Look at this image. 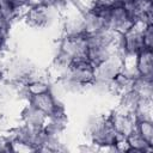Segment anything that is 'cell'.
Returning <instances> with one entry per match:
<instances>
[{
	"label": "cell",
	"mask_w": 153,
	"mask_h": 153,
	"mask_svg": "<svg viewBox=\"0 0 153 153\" xmlns=\"http://www.w3.org/2000/svg\"><path fill=\"white\" fill-rule=\"evenodd\" d=\"M19 118L20 122L29 124L33 128H43L44 124L47 123L48 116L41 109L36 108L32 103L26 102L24 103L23 108L19 111Z\"/></svg>",
	"instance_id": "cell-5"
},
{
	"label": "cell",
	"mask_w": 153,
	"mask_h": 153,
	"mask_svg": "<svg viewBox=\"0 0 153 153\" xmlns=\"http://www.w3.org/2000/svg\"><path fill=\"white\" fill-rule=\"evenodd\" d=\"M110 123L115 128V130L122 136L126 137L128 134H130L136 126V121L133 115L122 112L117 109H114L110 115H108Z\"/></svg>",
	"instance_id": "cell-6"
},
{
	"label": "cell",
	"mask_w": 153,
	"mask_h": 153,
	"mask_svg": "<svg viewBox=\"0 0 153 153\" xmlns=\"http://www.w3.org/2000/svg\"><path fill=\"white\" fill-rule=\"evenodd\" d=\"M133 91H135L142 100H152L153 79L139 75L133 82Z\"/></svg>",
	"instance_id": "cell-10"
},
{
	"label": "cell",
	"mask_w": 153,
	"mask_h": 153,
	"mask_svg": "<svg viewBox=\"0 0 153 153\" xmlns=\"http://www.w3.org/2000/svg\"><path fill=\"white\" fill-rule=\"evenodd\" d=\"M81 13H82L84 26H85L86 33H94V32H98L105 29L103 19L91 8H85L81 11Z\"/></svg>",
	"instance_id": "cell-9"
},
{
	"label": "cell",
	"mask_w": 153,
	"mask_h": 153,
	"mask_svg": "<svg viewBox=\"0 0 153 153\" xmlns=\"http://www.w3.org/2000/svg\"><path fill=\"white\" fill-rule=\"evenodd\" d=\"M50 85H51V79H36L27 82V88L31 94H37L49 91Z\"/></svg>",
	"instance_id": "cell-15"
},
{
	"label": "cell",
	"mask_w": 153,
	"mask_h": 153,
	"mask_svg": "<svg viewBox=\"0 0 153 153\" xmlns=\"http://www.w3.org/2000/svg\"><path fill=\"white\" fill-rule=\"evenodd\" d=\"M140 100H141V98L137 96V93L135 91L130 90L118 97V105L116 106V109L122 112L134 115Z\"/></svg>",
	"instance_id": "cell-8"
},
{
	"label": "cell",
	"mask_w": 153,
	"mask_h": 153,
	"mask_svg": "<svg viewBox=\"0 0 153 153\" xmlns=\"http://www.w3.org/2000/svg\"><path fill=\"white\" fill-rule=\"evenodd\" d=\"M6 130H10L8 129V118H7V115L4 110V108L0 105V133H4Z\"/></svg>",
	"instance_id": "cell-17"
},
{
	"label": "cell",
	"mask_w": 153,
	"mask_h": 153,
	"mask_svg": "<svg viewBox=\"0 0 153 153\" xmlns=\"http://www.w3.org/2000/svg\"><path fill=\"white\" fill-rule=\"evenodd\" d=\"M57 50L63 53L72 62L87 59L86 35L78 37H62L59 42Z\"/></svg>",
	"instance_id": "cell-1"
},
{
	"label": "cell",
	"mask_w": 153,
	"mask_h": 153,
	"mask_svg": "<svg viewBox=\"0 0 153 153\" xmlns=\"http://www.w3.org/2000/svg\"><path fill=\"white\" fill-rule=\"evenodd\" d=\"M134 25L133 20L127 14L123 6H115L112 5L109 10L106 20H105V29L112 30L118 33H123L128 29Z\"/></svg>",
	"instance_id": "cell-4"
},
{
	"label": "cell",
	"mask_w": 153,
	"mask_h": 153,
	"mask_svg": "<svg viewBox=\"0 0 153 153\" xmlns=\"http://www.w3.org/2000/svg\"><path fill=\"white\" fill-rule=\"evenodd\" d=\"M78 149L81 151V152H96V151H99V147L90 141L88 143H81L78 147Z\"/></svg>",
	"instance_id": "cell-18"
},
{
	"label": "cell",
	"mask_w": 153,
	"mask_h": 153,
	"mask_svg": "<svg viewBox=\"0 0 153 153\" xmlns=\"http://www.w3.org/2000/svg\"><path fill=\"white\" fill-rule=\"evenodd\" d=\"M60 12L53 7L48 6H30L25 13H24V19L27 23V25L37 29L47 27L48 25L51 24L54 20V17L59 14Z\"/></svg>",
	"instance_id": "cell-2"
},
{
	"label": "cell",
	"mask_w": 153,
	"mask_h": 153,
	"mask_svg": "<svg viewBox=\"0 0 153 153\" xmlns=\"http://www.w3.org/2000/svg\"><path fill=\"white\" fill-rule=\"evenodd\" d=\"M135 129L148 143H153V123L151 120L136 121Z\"/></svg>",
	"instance_id": "cell-14"
},
{
	"label": "cell",
	"mask_w": 153,
	"mask_h": 153,
	"mask_svg": "<svg viewBox=\"0 0 153 153\" xmlns=\"http://www.w3.org/2000/svg\"><path fill=\"white\" fill-rule=\"evenodd\" d=\"M136 67L139 74L153 79V54L152 49H142L136 56Z\"/></svg>",
	"instance_id": "cell-7"
},
{
	"label": "cell",
	"mask_w": 153,
	"mask_h": 153,
	"mask_svg": "<svg viewBox=\"0 0 153 153\" xmlns=\"http://www.w3.org/2000/svg\"><path fill=\"white\" fill-rule=\"evenodd\" d=\"M82 35H86L82 13L80 10L69 6L63 12L62 37H78Z\"/></svg>",
	"instance_id": "cell-3"
},
{
	"label": "cell",
	"mask_w": 153,
	"mask_h": 153,
	"mask_svg": "<svg viewBox=\"0 0 153 153\" xmlns=\"http://www.w3.org/2000/svg\"><path fill=\"white\" fill-rule=\"evenodd\" d=\"M126 141L128 143V151L133 152H139V153H145V152H151L152 151V145L148 143L139 133L136 129H134L130 134L126 136Z\"/></svg>",
	"instance_id": "cell-12"
},
{
	"label": "cell",
	"mask_w": 153,
	"mask_h": 153,
	"mask_svg": "<svg viewBox=\"0 0 153 153\" xmlns=\"http://www.w3.org/2000/svg\"><path fill=\"white\" fill-rule=\"evenodd\" d=\"M133 82H134V79H130L124 74L120 73L115 79L111 80L109 85V93L112 96L120 97L123 93L133 90Z\"/></svg>",
	"instance_id": "cell-11"
},
{
	"label": "cell",
	"mask_w": 153,
	"mask_h": 153,
	"mask_svg": "<svg viewBox=\"0 0 153 153\" xmlns=\"http://www.w3.org/2000/svg\"><path fill=\"white\" fill-rule=\"evenodd\" d=\"M0 13L5 20L10 24H13L22 14V12L10 1V0H0Z\"/></svg>",
	"instance_id": "cell-13"
},
{
	"label": "cell",
	"mask_w": 153,
	"mask_h": 153,
	"mask_svg": "<svg viewBox=\"0 0 153 153\" xmlns=\"http://www.w3.org/2000/svg\"><path fill=\"white\" fill-rule=\"evenodd\" d=\"M142 39H143V45L147 49H152L153 45V26L146 25V27L142 31Z\"/></svg>",
	"instance_id": "cell-16"
},
{
	"label": "cell",
	"mask_w": 153,
	"mask_h": 153,
	"mask_svg": "<svg viewBox=\"0 0 153 153\" xmlns=\"http://www.w3.org/2000/svg\"><path fill=\"white\" fill-rule=\"evenodd\" d=\"M11 26H12V24H10L7 20H5V19L2 18L1 13H0V27H2V29H5V30H8V31H10Z\"/></svg>",
	"instance_id": "cell-19"
}]
</instances>
